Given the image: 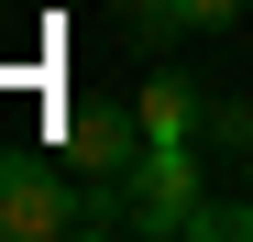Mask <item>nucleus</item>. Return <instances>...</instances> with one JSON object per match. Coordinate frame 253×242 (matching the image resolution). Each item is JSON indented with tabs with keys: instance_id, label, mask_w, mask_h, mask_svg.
Segmentation results:
<instances>
[{
	"instance_id": "nucleus-1",
	"label": "nucleus",
	"mask_w": 253,
	"mask_h": 242,
	"mask_svg": "<svg viewBox=\"0 0 253 242\" xmlns=\"http://www.w3.org/2000/svg\"><path fill=\"white\" fill-rule=\"evenodd\" d=\"M66 231H121V198L88 176H55L44 154H0V242H66Z\"/></svg>"
},
{
	"instance_id": "nucleus-2",
	"label": "nucleus",
	"mask_w": 253,
	"mask_h": 242,
	"mask_svg": "<svg viewBox=\"0 0 253 242\" xmlns=\"http://www.w3.org/2000/svg\"><path fill=\"white\" fill-rule=\"evenodd\" d=\"M110 198H121V231L187 242V220H198V154H187V143H143V165L121 176Z\"/></svg>"
},
{
	"instance_id": "nucleus-3",
	"label": "nucleus",
	"mask_w": 253,
	"mask_h": 242,
	"mask_svg": "<svg viewBox=\"0 0 253 242\" xmlns=\"http://www.w3.org/2000/svg\"><path fill=\"white\" fill-rule=\"evenodd\" d=\"M55 143H66V165L77 176H88V187H121V176H132L143 165V110H110V99H77L66 121H55Z\"/></svg>"
},
{
	"instance_id": "nucleus-4",
	"label": "nucleus",
	"mask_w": 253,
	"mask_h": 242,
	"mask_svg": "<svg viewBox=\"0 0 253 242\" xmlns=\"http://www.w3.org/2000/svg\"><path fill=\"white\" fill-rule=\"evenodd\" d=\"M132 110H143V132H154V143H187L198 121H209V99L187 88V77H143V99H132Z\"/></svg>"
},
{
	"instance_id": "nucleus-5",
	"label": "nucleus",
	"mask_w": 253,
	"mask_h": 242,
	"mask_svg": "<svg viewBox=\"0 0 253 242\" xmlns=\"http://www.w3.org/2000/svg\"><path fill=\"white\" fill-rule=\"evenodd\" d=\"M132 11H165L176 33H220V22L242 11V0H132Z\"/></svg>"
}]
</instances>
